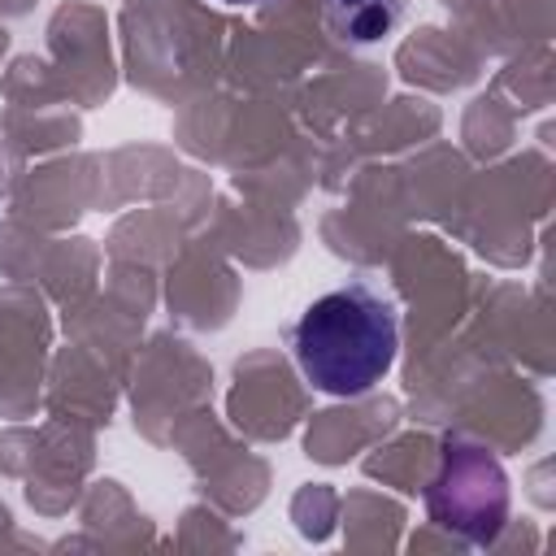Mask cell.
<instances>
[{"instance_id": "obj_1", "label": "cell", "mask_w": 556, "mask_h": 556, "mask_svg": "<svg viewBox=\"0 0 556 556\" xmlns=\"http://www.w3.org/2000/svg\"><path fill=\"white\" fill-rule=\"evenodd\" d=\"M400 330L382 295L352 282L304 308L295 321V361L326 395H365L395 365Z\"/></svg>"}, {"instance_id": "obj_2", "label": "cell", "mask_w": 556, "mask_h": 556, "mask_svg": "<svg viewBox=\"0 0 556 556\" xmlns=\"http://www.w3.org/2000/svg\"><path fill=\"white\" fill-rule=\"evenodd\" d=\"M426 513L439 530L460 534L465 543H495L508 521V473L504 465L469 439H447L439 473L426 486Z\"/></svg>"}, {"instance_id": "obj_3", "label": "cell", "mask_w": 556, "mask_h": 556, "mask_svg": "<svg viewBox=\"0 0 556 556\" xmlns=\"http://www.w3.org/2000/svg\"><path fill=\"white\" fill-rule=\"evenodd\" d=\"M404 17V0H326V22L343 43H382Z\"/></svg>"}, {"instance_id": "obj_4", "label": "cell", "mask_w": 556, "mask_h": 556, "mask_svg": "<svg viewBox=\"0 0 556 556\" xmlns=\"http://www.w3.org/2000/svg\"><path fill=\"white\" fill-rule=\"evenodd\" d=\"M226 4H265V0H226Z\"/></svg>"}]
</instances>
